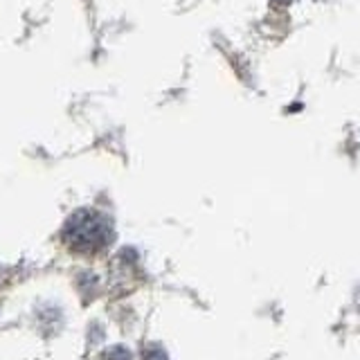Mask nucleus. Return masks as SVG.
Segmentation results:
<instances>
[{"label": "nucleus", "mask_w": 360, "mask_h": 360, "mask_svg": "<svg viewBox=\"0 0 360 360\" xmlns=\"http://www.w3.org/2000/svg\"><path fill=\"white\" fill-rule=\"evenodd\" d=\"M63 241L75 252H99L112 241V225L95 210H79L65 223Z\"/></svg>", "instance_id": "f257e3e1"}, {"label": "nucleus", "mask_w": 360, "mask_h": 360, "mask_svg": "<svg viewBox=\"0 0 360 360\" xmlns=\"http://www.w3.org/2000/svg\"><path fill=\"white\" fill-rule=\"evenodd\" d=\"M108 360H129V354H124L122 349H115V352H110Z\"/></svg>", "instance_id": "f03ea898"}]
</instances>
